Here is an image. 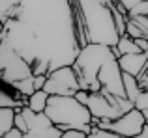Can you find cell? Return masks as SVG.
I'll list each match as a JSON object with an SVG mask.
<instances>
[{"instance_id": "cell-1", "label": "cell", "mask_w": 148, "mask_h": 138, "mask_svg": "<svg viewBox=\"0 0 148 138\" xmlns=\"http://www.w3.org/2000/svg\"><path fill=\"white\" fill-rule=\"evenodd\" d=\"M77 41L81 47L86 43H103L114 47L120 39L112 9L105 0H73Z\"/></svg>"}, {"instance_id": "cell-2", "label": "cell", "mask_w": 148, "mask_h": 138, "mask_svg": "<svg viewBox=\"0 0 148 138\" xmlns=\"http://www.w3.org/2000/svg\"><path fill=\"white\" fill-rule=\"evenodd\" d=\"M45 112L62 131L77 127L90 135L94 116H92L88 105L81 103L75 95H51Z\"/></svg>"}, {"instance_id": "cell-3", "label": "cell", "mask_w": 148, "mask_h": 138, "mask_svg": "<svg viewBox=\"0 0 148 138\" xmlns=\"http://www.w3.org/2000/svg\"><path fill=\"white\" fill-rule=\"evenodd\" d=\"M114 49L103 43H86L84 47H81L79 54H77L73 67L79 73L81 78V88L88 91H101V82L98 78L99 69L103 67V64L109 58H112Z\"/></svg>"}, {"instance_id": "cell-4", "label": "cell", "mask_w": 148, "mask_h": 138, "mask_svg": "<svg viewBox=\"0 0 148 138\" xmlns=\"http://www.w3.org/2000/svg\"><path fill=\"white\" fill-rule=\"evenodd\" d=\"M43 90L51 95H75L81 90V78L73 64L51 71Z\"/></svg>"}, {"instance_id": "cell-5", "label": "cell", "mask_w": 148, "mask_h": 138, "mask_svg": "<svg viewBox=\"0 0 148 138\" xmlns=\"http://www.w3.org/2000/svg\"><path fill=\"white\" fill-rule=\"evenodd\" d=\"M146 123V116L141 108H131L116 120H99V127L114 131L118 136H141L143 127Z\"/></svg>"}, {"instance_id": "cell-6", "label": "cell", "mask_w": 148, "mask_h": 138, "mask_svg": "<svg viewBox=\"0 0 148 138\" xmlns=\"http://www.w3.org/2000/svg\"><path fill=\"white\" fill-rule=\"evenodd\" d=\"M23 114L28 123L26 138H62L64 131L47 116V112H36L28 105L23 106Z\"/></svg>"}, {"instance_id": "cell-7", "label": "cell", "mask_w": 148, "mask_h": 138, "mask_svg": "<svg viewBox=\"0 0 148 138\" xmlns=\"http://www.w3.org/2000/svg\"><path fill=\"white\" fill-rule=\"evenodd\" d=\"M86 105L92 116L99 118V120H116L124 114L118 105V95L111 93L105 88H101V91H90Z\"/></svg>"}, {"instance_id": "cell-8", "label": "cell", "mask_w": 148, "mask_h": 138, "mask_svg": "<svg viewBox=\"0 0 148 138\" xmlns=\"http://www.w3.org/2000/svg\"><path fill=\"white\" fill-rule=\"evenodd\" d=\"M118 64H120V67H122V71L130 73V75L139 76V75H141V73L148 67V51L122 54V56L118 58Z\"/></svg>"}, {"instance_id": "cell-9", "label": "cell", "mask_w": 148, "mask_h": 138, "mask_svg": "<svg viewBox=\"0 0 148 138\" xmlns=\"http://www.w3.org/2000/svg\"><path fill=\"white\" fill-rule=\"evenodd\" d=\"M114 54L116 58H120L122 54H130V52H141L143 49L137 45V41H135V37H131L130 34H122L118 39V43L114 45Z\"/></svg>"}, {"instance_id": "cell-10", "label": "cell", "mask_w": 148, "mask_h": 138, "mask_svg": "<svg viewBox=\"0 0 148 138\" xmlns=\"http://www.w3.org/2000/svg\"><path fill=\"white\" fill-rule=\"evenodd\" d=\"M15 116H17V108L11 106H0V136H6L11 127H15Z\"/></svg>"}, {"instance_id": "cell-11", "label": "cell", "mask_w": 148, "mask_h": 138, "mask_svg": "<svg viewBox=\"0 0 148 138\" xmlns=\"http://www.w3.org/2000/svg\"><path fill=\"white\" fill-rule=\"evenodd\" d=\"M51 93H47L45 90H36L32 95L28 97V106L36 112H45L47 108V103H49Z\"/></svg>"}, {"instance_id": "cell-12", "label": "cell", "mask_w": 148, "mask_h": 138, "mask_svg": "<svg viewBox=\"0 0 148 138\" xmlns=\"http://www.w3.org/2000/svg\"><path fill=\"white\" fill-rule=\"evenodd\" d=\"M124 88H126V95L131 99V101H137V97L143 91L141 84H139V78L135 75L126 73V71H124Z\"/></svg>"}, {"instance_id": "cell-13", "label": "cell", "mask_w": 148, "mask_h": 138, "mask_svg": "<svg viewBox=\"0 0 148 138\" xmlns=\"http://www.w3.org/2000/svg\"><path fill=\"white\" fill-rule=\"evenodd\" d=\"M8 84H11V86L15 88L17 91H21L25 97H30V95L36 91V84H34V75H30V76H25V78H21V80H15V82H8Z\"/></svg>"}, {"instance_id": "cell-14", "label": "cell", "mask_w": 148, "mask_h": 138, "mask_svg": "<svg viewBox=\"0 0 148 138\" xmlns=\"http://www.w3.org/2000/svg\"><path fill=\"white\" fill-rule=\"evenodd\" d=\"M51 71V62L45 58H40L32 64V75H49Z\"/></svg>"}, {"instance_id": "cell-15", "label": "cell", "mask_w": 148, "mask_h": 138, "mask_svg": "<svg viewBox=\"0 0 148 138\" xmlns=\"http://www.w3.org/2000/svg\"><path fill=\"white\" fill-rule=\"evenodd\" d=\"M114 136H118L114 131L103 129V127H99V125H92L90 135H88V138H114Z\"/></svg>"}, {"instance_id": "cell-16", "label": "cell", "mask_w": 148, "mask_h": 138, "mask_svg": "<svg viewBox=\"0 0 148 138\" xmlns=\"http://www.w3.org/2000/svg\"><path fill=\"white\" fill-rule=\"evenodd\" d=\"M126 34H130L131 37H145V32L139 28V24L133 21V19H127V26H126Z\"/></svg>"}, {"instance_id": "cell-17", "label": "cell", "mask_w": 148, "mask_h": 138, "mask_svg": "<svg viewBox=\"0 0 148 138\" xmlns=\"http://www.w3.org/2000/svg\"><path fill=\"white\" fill-rule=\"evenodd\" d=\"M130 15H148V0H139L133 7H130Z\"/></svg>"}, {"instance_id": "cell-18", "label": "cell", "mask_w": 148, "mask_h": 138, "mask_svg": "<svg viewBox=\"0 0 148 138\" xmlns=\"http://www.w3.org/2000/svg\"><path fill=\"white\" fill-rule=\"evenodd\" d=\"M62 138H88V133L83 131V129L71 127V129H68V131H64Z\"/></svg>"}, {"instance_id": "cell-19", "label": "cell", "mask_w": 148, "mask_h": 138, "mask_svg": "<svg viewBox=\"0 0 148 138\" xmlns=\"http://www.w3.org/2000/svg\"><path fill=\"white\" fill-rule=\"evenodd\" d=\"M130 17H131V15H130ZM131 19H133V21L139 24V28L145 32V37H148V15H133Z\"/></svg>"}, {"instance_id": "cell-20", "label": "cell", "mask_w": 148, "mask_h": 138, "mask_svg": "<svg viewBox=\"0 0 148 138\" xmlns=\"http://www.w3.org/2000/svg\"><path fill=\"white\" fill-rule=\"evenodd\" d=\"M135 106L141 110H146L148 108V90H143L141 95L137 97V101H135Z\"/></svg>"}, {"instance_id": "cell-21", "label": "cell", "mask_w": 148, "mask_h": 138, "mask_svg": "<svg viewBox=\"0 0 148 138\" xmlns=\"http://www.w3.org/2000/svg\"><path fill=\"white\" fill-rule=\"evenodd\" d=\"M47 78H49V75H34V84H36V90H43Z\"/></svg>"}, {"instance_id": "cell-22", "label": "cell", "mask_w": 148, "mask_h": 138, "mask_svg": "<svg viewBox=\"0 0 148 138\" xmlns=\"http://www.w3.org/2000/svg\"><path fill=\"white\" fill-rule=\"evenodd\" d=\"M4 138H25V133H23L21 129L15 125V127H11L10 131H8V135L4 136Z\"/></svg>"}, {"instance_id": "cell-23", "label": "cell", "mask_w": 148, "mask_h": 138, "mask_svg": "<svg viewBox=\"0 0 148 138\" xmlns=\"http://www.w3.org/2000/svg\"><path fill=\"white\" fill-rule=\"evenodd\" d=\"M135 41L143 51H148V37H135Z\"/></svg>"}, {"instance_id": "cell-24", "label": "cell", "mask_w": 148, "mask_h": 138, "mask_svg": "<svg viewBox=\"0 0 148 138\" xmlns=\"http://www.w3.org/2000/svg\"><path fill=\"white\" fill-rule=\"evenodd\" d=\"M120 2H122V4H124V6H126V7H127V9H130V7H133V6H135V4H137V2H139V0H120Z\"/></svg>"}, {"instance_id": "cell-25", "label": "cell", "mask_w": 148, "mask_h": 138, "mask_svg": "<svg viewBox=\"0 0 148 138\" xmlns=\"http://www.w3.org/2000/svg\"><path fill=\"white\" fill-rule=\"evenodd\" d=\"M141 138H148V121L145 123V127H143V133H141Z\"/></svg>"}]
</instances>
